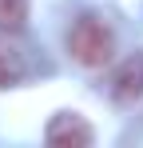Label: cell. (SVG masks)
Listing matches in <instances>:
<instances>
[{
	"label": "cell",
	"instance_id": "3",
	"mask_svg": "<svg viewBox=\"0 0 143 148\" xmlns=\"http://www.w3.org/2000/svg\"><path fill=\"white\" fill-rule=\"evenodd\" d=\"M111 100L115 104H135V100L143 96V52H135V56H127L123 64H119L115 72H111Z\"/></svg>",
	"mask_w": 143,
	"mask_h": 148
},
{
	"label": "cell",
	"instance_id": "1",
	"mask_svg": "<svg viewBox=\"0 0 143 148\" xmlns=\"http://www.w3.org/2000/svg\"><path fill=\"white\" fill-rule=\"evenodd\" d=\"M68 52H72V60L80 68H103L111 60V52H115V36H111V28L103 24L99 16L88 12L68 32Z\"/></svg>",
	"mask_w": 143,
	"mask_h": 148
},
{
	"label": "cell",
	"instance_id": "4",
	"mask_svg": "<svg viewBox=\"0 0 143 148\" xmlns=\"http://www.w3.org/2000/svg\"><path fill=\"white\" fill-rule=\"evenodd\" d=\"M24 72H28V64H24V52L0 36V92H4V88H16V84L24 80Z\"/></svg>",
	"mask_w": 143,
	"mask_h": 148
},
{
	"label": "cell",
	"instance_id": "2",
	"mask_svg": "<svg viewBox=\"0 0 143 148\" xmlns=\"http://www.w3.org/2000/svg\"><path fill=\"white\" fill-rule=\"evenodd\" d=\"M44 140L48 144H76V148H88L95 140V132H92V124L84 120L80 112H56L52 120H48L44 128Z\"/></svg>",
	"mask_w": 143,
	"mask_h": 148
},
{
	"label": "cell",
	"instance_id": "5",
	"mask_svg": "<svg viewBox=\"0 0 143 148\" xmlns=\"http://www.w3.org/2000/svg\"><path fill=\"white\" fill-rule=\"evenodd\" d=\"M28 24V0H0V32H20Z\"/></svg>",
	"mask_w": 143,
	"mask_h": 148
}]
</instances>
